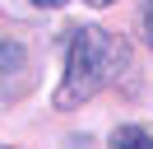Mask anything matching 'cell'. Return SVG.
I'll return each instance as SVG.
<instances>
[{"instance_id": "obj_4", "label": "cell", "mask_w": 153, "mask_h": 149, "mask_svg": "<svg viewBox=\"0 0 153 149\" xmlns=\"http://www.w3.org/2000/svg\"><path fill=\"white\" fill-rule=\"evenodd\" d=\"M139 23H144V37L153 42V0H144V14H139Z\"/></svg>"}, {"instance_id": "obj_2", "label": "cell", "mask_w": 153, "mask_h": 149, "mask_svg": "<svg viewBox=\"0 0 153 149\" xmlns=\"http://www.w3.org/2000/svg\"><path fill=\"white\" fill-rule=\"evenodd\" d=\"M28 79V51L14 37H0V98H14Z\"/></svg>"}, {"instance_id": "obj_5", "label": "cell", "mask_w": 153, "mask_h": 149, "mask_svg": "<svg viewBox=\"0 0 153 149\" xmlns=\"http://www.w3.org/2000/svg\"><path fill=\"white\" fill-rule=\"evenodd\" d=\"M33 5H42V9H56V5H65V0H33Z\"/></svg>"}, {"instance_id": "obj_3", "label": "cell", "mask_w": 153, "mask_h": 149, "mask_svg": "<svg viewBox=\"0 0 153 149\" xmlns=\"http://www.w3.org/2000/svg\"><path fill=\"white\" fill-rule=\"evenodd\" d=\"M111 149H153V130H144V126H116L111 130Z\"/></svg>"}, {"instance_id": "obj_6", "label": "cell", "mask_w": 153, "mask_h": 149, "mask_svg": "<svg viewBox=\"0 0 153 149\" xmlns=\"http://www.w3.org/2000/svg\"><path fill=\"white\" fill-rule=\"evenodd\" d=\"M88 5H111V0H88Z\"/></svg>"}, {"instance_id": "obj_1", "label": "cell", "mask_w": 153, "mask_h": 149, "mask_svg": "<svg viewBox=\"0 0 153 149\" xmlns=\"http://www.w3.org/2000/svg\"><path fill=\"white\" fill-rule=\"evenodd\" d=\"M130 70V51L107 28H74L65 42V74L56 89V107H79L107 84H116Z\"/></svg>"}]
</instances>
